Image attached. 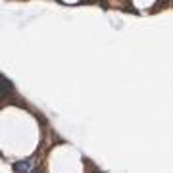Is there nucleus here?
<instances>
[{"instance_id":"obj_1","label":"nucleus","mask_w":173,"mask_h":173,"mask_svg":"<svg viewBox=\"0 0 173 173\" xmlns=\"http://www.w3.org/2000/svg\"><path fill=\"white\" fill-rule=\"evenodd\" d=\"M0 89H2V96H10L12 90H13V87H12V83L6 77H0Z\"/></svg>"},{"instance_id":"obj_2","label":"nucleus","mask_w":173,"mask_h":173,"mask_svg":"<svg viewBox=\"0 0 173 173\" xmlns=\"http://www.w3.org/2000/svg\"><path fill=\"white\" fill-rule=\"evenodd\" d=\"M16 171H33V162H17L13 165Z\"/></svg>"}]
</instances>
